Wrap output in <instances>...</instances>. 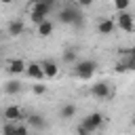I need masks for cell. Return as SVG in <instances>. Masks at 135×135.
I'll return each instance as SVG.
<instances>
[{"instance_id": "6da1fadb", "label": "cell", "mask_w": 135, "mask_h": 135, "mask_svg": "<svg viewBox=\"0 0 135 135\" xmlns=\"http://www.w3.org/2000/svg\"><path fill=\"white\" fill-rule=\"evenodd\" d=\"M57 21H59V23H68V25H74V27H82V25H84L82 8H80L76 2H74V4H68L63 11H59Z\"/></svg>"}, {"instance_id": "7a4b0ae2", "label": "cell", "mask_w": 135, "mask_h": 135, "mask_svg": "<svg viewBox=\"0 0 135 135\" xmlns=\"http://www.w3.org/2000/svg\"><path fill=\"white\" fill-rule=\"evenodd\" d=\"M95 72H97V61L95 59H80L78 63H74V74L80 80H91Z\"/></svg>"}, {"instance_id": "3957f363", "label": "cell", "mask_w": 135, "mask_h": 135, "mask_svg": "<svg viewBox=\"0 0 135 135\" xmlns=\"http://www.w3.org/2000/svg\"><path fill=\"white\" fill-rule=\"evenodd\" d=\"M82 124L95 133V131H99V129L105 124V116H103L101 112H91V114H86V116L82 118Z\"/></svg>"}, {"instance_id": "277c9868", "label": "cell", "mask_w": 135, "mask_h": 135, "mask_svg": "<svg viewBox=\"0 0 135 135\" xmlns=\"http://www.w3.org/2000/svg\"><path fill=\"white\" fill-rule=\"evenodd\" d=\"M91 95H93L95 99H99V101L110 99V97H112V84H110V82H105V80L95 82V84L91 86Z\"/></svg>"}, {"instance_id": "5b68a950", "label": "cell", "mask_w": 135, "mask_h": 135, "mask_svg": "<svg viewBox=\"0 0 135 135\" xmlns=\"http://www.w3.org/2000/svg\"><path fill=\"white\" fill-rule=\"evenodd\" d=\"M116 25L120 30H124V32H135V15H131L129 11H118Z\"/></svg>"}, {"instance_id": "8992f818", "label": "cell", "mask_w": 135, "mask_h": 135, "mask_svg": "<svg viewBox=\"0 0 135 135\" xmlns=\"http://www.w3.org/2000/svg\"><path fill=\"white\" fill-rule=\"evenodd\" d=\"M2 116H4V120H11V122H23L25 120V114H23V110L19 108V105H6L4 108V112H2Z\"/></svg>"}, {"instance_id": "52a82bcc", "label": "cell", "mask_w": 135, "mask_h": 135, "mask_svg": "<svg viewBox=\"0 0 135 135\" xmlns=\"http://www.w3.org/2000/svg\"><path fill=\"white\" fill-rule=\"evenodd\" d=\"M6 70H8V74H25V70H27V63L23 61V59H11V61H6Z\"/></svg>"}, {"instance_id": "ba28073f", "label": "cell", "mask_w": 135, "mask_h": 135, "mask_svg": "<svg viewBox=\"0 0 135 135\" xmlns=\"http://www.w3.org/2000/svg\"><path fill=\"white\" fill-rule=\"evenodd\" d=\"M40 63H42L44 76H46L49 80H53V78H57V76H59V72H61V70H59V63H57V61H49V59H46V61H40Z\"/></svg>"}, {"instance_id": "9c48e42d", "label": "cell", "mask_w": 135, "mask_h": 135, "mask_svg": "<svg viewBox=\"0 0 135 135\" xmlns=\"http://www.w3.org/2000/svg\"><path fill=\"white\" fill-rule=\"evenodd\" d=\"M25 74L32 78V80H44V70H42V63H27V70Z\"/></svg>"}, {"instance_id": "30bf717a", "label": "cell", "mask_w": 135, "mask_h": 135, "mask_svg": "<svg viewBox=\"0 0 135 135\" xmlns=\"http://www.w3.org/2000/svg\"><path fill=\"white\" fill-rule=\"evenodd\" d=\"M25 122H27L30 129H34V131H42V129L46 127V120H44L42 114H30V116L25 118Z\"/></svg>"}, {"instance_id": "8fae6325", "label": "cell", "mask_w": 135, "mask_h": 135, "mask_svg": "<svg viewBox=\"0 0 135 135\" xmlns=\"http://www.w3.org/2000/svg\"><path fill=\"white\" fill-rule=\"evenodd\" d=\"M114 30H116V21H114V19H101V21L97 23V32H99L101 36H110Z\"/></svg>"}, {"instance_id": "7c38bea8", "label": "cell", "mask_w": 135, "mask_h": 135, "mask_svg": "<svg viewBox=\"0 0 135 135\" xmlns=\"http://www.w3.org/2000/svg\"><path fill=\"white\" fill-rule=\"evenodd\" d=\"M53 30H55V23H53L51 19H46V21H42L40 25H36V34H38L40 38H49V36L53 34Z\"/></svg>"}, {"instance_id": "4fadbf2b", "label": "cell", "mask_w": 135, "mask_h": 135, "mask_svg": "<svg viewBox=\"0 0 135 135\" xmlns=\"http://www.w3.org/2000/svg\"><path fill=\"white\" fill-rule=\"evenodd\" d=\"M23 32H25V25H23L21 19H13V21L8 23V27H6V34H8V36H21Z\"/></svg>"}, {"instance_id": "5bb4252c", "label": "cell", "mask_w": 135, "mask_h": 135, "mask_svg": "<svg viewBox=\"0 0 135 135\" xmlns=\"http://www.w3.org/2000/svg\"><path fill=\"white\" fill-rule=\"evenodd\" d=\"M76 116V105L74 103H63L61 108H59V118L61 120H70V118H74Z\"/></svg>"}, {"instance_id": "9a60e30c", "label": "cell", "mask_w": 135, "mask_h": 135, "mask_svg": "<svg viewBox=\"0 0 135 135\" xmlns=\"http://www.w3.org/2000/svg\"><path fill=\"white\" fill-rule=\"evenodd\" d=\"M4 93H6V95H17V93H21V82H19V80H8V82L4 84Z\"/></svg>"}, {"instance_id": "2e32d148", "label": "cell", "mask_w": 135, "mask_h": 135, "mask_svg": "<svg viewBox=\"0 0 135 135\" xmlns=\"http://www.w3.org/2000/svg\"><path fill=\"white\" fill-rule=\"evenodd\" d=\"M63 61H65V63H78V53H76V49H65V51H63Z\"/></svg>"}, {"instance_id": "e0dca14e", "label": "cell", "mask_w": 135, "mask_h": 135, "mask_svg": "<svg viewBox=\"0 0 135 135\" xmlns=\"http://www.w3.org/2000/svg\"><path fill=\"white\" fill-rule=\"evenodd\" d=\"M30 124L27 122H17V127H15V135H30Z\"/></svg>"}, {"instance_id": "ac0fdd59", "label": "cell", "mask_w": 135, "mask_h": 135, "mask_svg": "<svg viewBox=\"0 0 135 135\" xmlns=\"http://www.w3.org/2000/svg\"><path fill=\"white\" fill-rule=\"evenodd\" d=\"M30 19H32V23H34V25H40V23H42V21H46L49 17H46V15H42V13H30Z\"/></svg>"}, {"instance_id": "d6986e66", "label": "cell", "mask_w": 135, "mask_h": 135, "mask_svg": "<svg viewBox=\"0 0 135 135\" xmlns=\"http://www.w3.org/2000/svg\"><path fill=\"white\" fill-rule=\"evenodd\" d=\"M15 127H17V122H11V120H4V127H2V133H4V135H15Z\"/></svg>"}, {"instance_id": "ffe728a7", "label": "cell", "mask_w": 135, "mask_h": 135, "mask_svg": "<svg viewBox=\"0 0 135 135\" xmlns=\"http://www.w3.org/2000/svg\"><path fill=\"white\" fill-rule=\"evenodd\" d=\"M131 4V0H114V8L116 11H127Z\"/></svg>"}, {"instance_id": "44dd1931", "label": "cell", "mask_w": 135, "mask_h": 135, "mask_svg": "<svg viewBox=\"0 0 135 135\" xmlns=\"http://www.w3.org/2000/svg\"><path fill=\"white\" fill-rule=\"evenodd\" d=\"M32 91H34V95H44V93H46V86H44V84H40V80H38V84H34V86H32Z\"/></svg>"}, {"instance_id": "7402d4cb", "label": "cell", "mask_w": 135, "mask_h": 135, "mask_svg": "<svg viewBox=\"0 0 135 135\" xmlns=\"http://www.w3.org/2000/svg\"><path fill=\"white\" fill-rule=\"evenodd\" d=\"M91 133H93V131H91V129H86V127H84L82 122H80V124L76 127V135H91Z\"/></svg>"}, {"instance_id": "603a6c76", "label": "cell", "mask_w": 135, "mask_h": 135, "mask_svg": "<svg viewBox=\"0 0 135 135\" xmlns=\"http://www.w3.org/2000/svg\"><path fill=\"white\" fill-rule=\"evenodd\" d=\"M122 55H127V57L135 63V49H124V51H122Z\"/></svg>"}, {"instance_id": "cb8c5ba5", "label": "cell", "mask_w": 135, "mask_h": 135, "mask_svg": "<svg viewBox=\"0 0 135 135\" xmlns=\"http://www.w3.org/2000/svg\"><path fill=\"white\" fill-rule=\"evenodd\" d=\"M127 70H129V68H127V63H124V59L116 63V72H120V74H122V72H127Z\"/></svg>"}, {"instance_id": "d4e9b609", "label": "cell", "mask_w": 135, "mask_h": 135, "mask_svg": "<svg viewBox=\"0 0 135 135\" xmlns=\"http://www.w3.org/2000/svg\"><path fill=\"white\" fill-rule=\"evenodd\" d=\"M76 4H78L80 8H89V6L93 4V0H76Z\"/></svg>"}, {"instance_id": "484cf974", "label": "cell", "mask_w": 135, "mask_h": 135, "mask_svg": "<svg viewBox=\"0 0 135 135\" xmlns=\"http://www.w3.org/2000/svg\"><path fill=\"white\" fill-rule=\"evenodd\" d=\"M11 2H13V0H2V4H11Z\"/></svg>"}, {"instance_id": "4316f807", "label": "cell", "mask_w": 135, "mask_h": 135, "mask_svg": "<svg viewBox=\"0 0 135 135\" xmlns=\"http://www.w3.org/2000/svg\"><path fill=\"white\" fill-rule=\"evenodd\" d=\"M131 124H133V127H135V114H133V118H131Z\"/></svg>"}]
</instances>
